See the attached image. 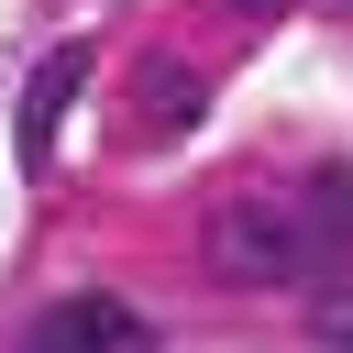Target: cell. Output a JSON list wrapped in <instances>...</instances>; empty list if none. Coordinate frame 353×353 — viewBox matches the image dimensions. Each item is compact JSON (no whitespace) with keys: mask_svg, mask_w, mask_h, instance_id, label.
Here are the masks:
<instances>
[{"mask_svg":"<svg viewBox=\"0 0 353 353\" xmlns=\"http://www.w3.org/2000/svg\"><path fill=\"white\" fill-rule=\"evenodd\" d=\"M232 11H276V0H232Z\"/></svg>","mask_w":353,"mask_h":353,"instance_id":"obj_7","label":"cell"},{"mask_svg":"<svg viewBox=\"0 0 353 353\" xmlns=\"http://www.w3.org/2000/svg\"><path fill=\"white\" fill-rule=\"evenodd\" d=\"M298 221H309L320 265H331V254H353V165H342V154H320V165H309V188H298Z\"/></svg>","mask_w":353,"mask_h":353,"instance_id":"obj_4","label":"cell"},{"mask_svg":"<svg viewBox=\"0 0 353 353\" xmlns=\"http://www.w3.org/2000/svg\"><path fill=\"white\" fill-rule=\"evenodd\" d=\"M22 353H154V320L132 309V298H55L33 331H22Z\"/></svg>","mask_w":353,"mask_h":353,"instance_id":"obj_2","label":"cell"},{"mask_svg":"<svg viewBox=\"0 0 353 353\" xmlns=\"http://www.w3.org/2000/svg\"><path fill=\"white\" fill-rule=\"evenodd\" d=\"M143 110H154V121H199V77H188L176 55H154V66H143Z\"/></svg>","mask_w":353,"mask_h":353,"instance_id":"obj_5","label":"cell"},{"mask_svg":"<svg viewBox=\"0 0 353 353\" xmlns=\"http://www.w3.org/2000/svg\"><path fill=\"white\" fill-rule=\"evenodd\" d=\"M77 88H88V44H44V66L22 88V165H55V121Z\"/></svg>","mask_w":353,"mask_h":353,"instance_id":"obj_3","label":"cell"},{"mask_svg":"<svg viewBox=\"0 0 353 353\" xmlns=\"http://www.w3.org/2000/svg\"><path fill=\"white\" fill-rule=\"evenodd\" d=\"M210 276L221 287H309L320 276V243L276 199H221L210 210Z\"/></svg>","mask_w":353,"mask_h":353,"instance_id":"obj_1","label":"cell"},{"mask_svg":"<svg viewBox=\"0 0 353 353\" xmlns=\"http://www.w3.org/2000/svg\"><path fill=\"white\" fill-rule=\"evenodd\" d=\"M309 342H320V353H353V298H320V309H309Z\"/></svg>","mask_w":353,"mask_h":353,"instance_id":"obj_6","label":"cell"},{"mask_svg":"<svg viewBox=\"0 0 353 353\" xmlns=\"http://www.w3.org/2000/svg\"><path fill=\"white\" fill-rule=\"evenodd\" d=\"M342 11H353V0H342Z\"/></svg>","mask_w":353,"mask_h":353,"instance_id":"obj_8","label":"cell"}]
</instances>
